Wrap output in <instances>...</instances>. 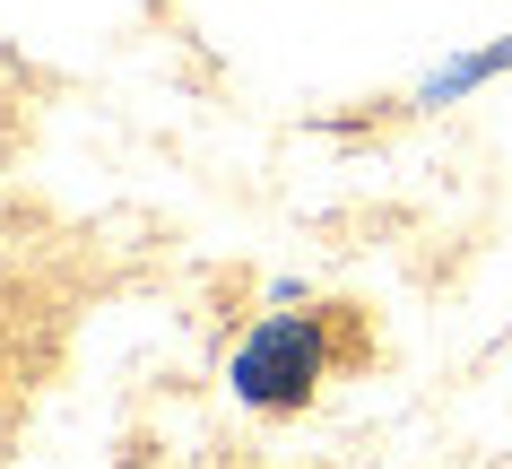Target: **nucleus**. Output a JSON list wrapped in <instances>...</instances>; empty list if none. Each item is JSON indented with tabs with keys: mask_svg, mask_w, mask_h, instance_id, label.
<instances>
[{
	"mask_svg": "<svg viewBox=\"0 0 512 469\" xmlns=\"http://www.w3.org/2000/svg\"><path fill=\"white\" fill-rule=\"evenodd\" d=\"M313 374H322V331L304 313H278V322H261L235 348V391L252 409H296L313 391Z\"/></svg>",
	"mask_w": 512,
	"mask_h": 469,
	"instance_id": "f257e3e1",
	"label": "nucleus"
},
{
	"mask_svg": "<svg viewBox=\"0 0 512 469\" xmlns=\"http://www.w3.org/2000/svg\"><path fill=\"white\" fill-rule=\"evenodd\" d=\"M504 61H512V44H486V53H469L460 70H443V79L426 87V105H443V96H460V87H478L486 70H504Z\"/></svg>",
	"mask_w": 512,
	"mask_h": 469,
	"instance_id": "f03ea898",
	"label": "nucleus"
}]
</instances>
